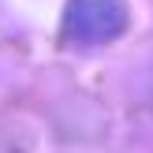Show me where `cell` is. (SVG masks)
<instances>
[{
    "label": "cell",
    "instance_id": "1",
    "mask_svg": "<svg viewBox=\"0 0 153 153\" xmlns=\"http://www.w3.org/2000/svg\"><path fill=\"white\" fill-rule=\"evenodd\" d=\"M127 26V4L123 0H71L67 7V37L82 45H101L120 37Z\"/></svg>",
    "mask_w": 153,
    "mask_h": 153
}]
</instances>
